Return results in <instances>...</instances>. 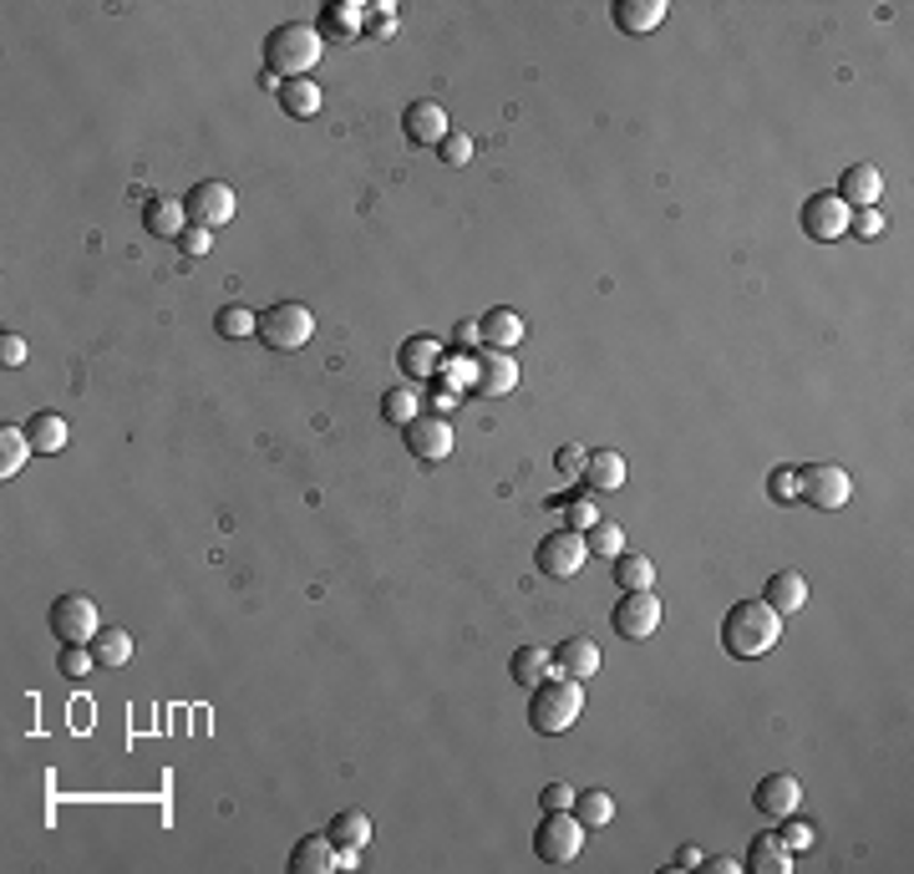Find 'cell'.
<instances>
[{
  "mask_svg": "<svg viewBox=\"0 0 914 874\" xmlns=\"http://www.w3.org/2000/svg\"><path fill=\"white\" fill-rule=\"evenodd\" d=\"M661 621H665V605L656 590H625L615 600V610H609V625L620 631V641H650L661 631Z\"/></svg>",
  "mask_w": 914,
  "mask_h": 874,
  "instance_id": "obj_6",
  "label": "cell"
},
{
  "mask_svg": "<svg viewBox=\"0 0 914 874\" xmlns=\"http://www.w3.org/2000/svg\"><path fill=\"white\" fill-rule=\"evenodd\" d=\"M427 412V397L422 392H417V386H392V392H386L382 397V417L392 427H407V423H417V417H422Z\"/></svg>",
  "mask_w": 914,
  "mask_h": 874,
  "instance_id": "obj_29",
  "label": "cell"
},
{
  "mask_svg": "<svg viewBox=\"0 0 914 874\" xmlns=\"http://www.w3.org/2000/svg\"><path fill=\"white\" fill-rule=\"evenodd\" d=\"M477 331H483V346H488V351H514V346H524L529 326H524V316H518V310H508V305H493L488 316H477Z\"/></svg>",
  "mask_w": 914,
  "mask_h": 874,
  "instance_id": "obj_20",
  "label": "cell"
},
{
  "mask_svg": "<svg viewBox=\"0 0 914 874\" xmlns=\"http://www.w3.org/2000/svg\"><path fill=\"white\" fill-rule=\"evenodd\" d=\"M539 570L549 575V580H574V575L590 565V544H584L580 529H554L539 539Z\"/></svg>",
  "mask_w": 914,
  "mask_h": 874,
  "instance_id": "obj_10",
  "label": "cell"
},
{
  "mask_svg": "<svg viewBox=\"0 0 914 874\" xmlns=\"http://www.w3.org/2000/svg\"><path fill=\"white\" fill-rule=\"evenodd\" d=\"M508 676H514L518 687H539L543 676H554V651H543V646H518L514 656H508Z\"/></svg>",
  "mask_w": 914,
  "mask_h": 874,
  "instance_id": "obj_26",
  "label": "cell"
},
{
  "mask_svg": "<svg viewBox=\"0 0 914 874\" xmlns=\"http://www.w3.org/2000/svg\"><path fill=\"white\" fill-rule=\"evenodd\" d=\"M762 600H768L782 621H788V615H797V610L808 605V580H803L797 570H778L768 580V590H762Z\"/></svg>",
  "mask_w": 914,
  "mask_h": 874,
  "instance_id": "obj_24",
  "label": "cell"
},
{
  "mask_svg": "<svg viewBox=\"0 0 914 874\" xmlns=\"http://www.w3.org/2000/svg\"><path fill=\"white\" fill-rule=\"evenodd\" d=\"M747 874H788L793 870V854H788V844H782L778 834H757L752 844H747Z\"/></svg>",
  "mask_w": 914,
  "mask_h": 874,
  "instance_id": "obj_25",
  "label": "cell"
},
{
  "mask_svg": "<svg viewBox=\"0 0 914 874\" xmlns=\"http://www.w3.org/2000/svg\"><path fill=\"white\" fill-rule=\"evenodd\" d=\"M752 804H757L762 819L778 823V819H788V813H797V804H803V783H797L793 773H768V778L757 783Z\"/></svg>",
  "mask_w": 914,
  "mask_h": 874,
  "instance_id": "obj_14",
  "label": "cell"
},
{
  "mask_svg": "<svg viewBox=\"0 0 914 874\" xmlns=\"http://www.w3.org/2000/svg\"><path fill=\"white\" fill-rule=\"evenodd\" d=\"M438 159L448 163V168H463V163H473V138L467 133H448L438 148Z\"/></svg>",
  "mask_w": 914,
  "mask_h": 874,
  "instance_id": "obj_41",
  "label": "cell"
},
{
  "mask_svg": "<svg viewBox=\"0 0 914 874\" xmlns=\"http://www.w3.org/2000/svg\"><path fill=\"white\" fill-rule=\"evenodd\" d=\"M599 666H605V656H599V646L590 636H570L554 646V671L559 676H574V681H590V676H599Z\"/></svg>",
  "mask_w": 914,
  "mask_h": 874,
  "instance_id": "obj_18",
  "label": "cell"
},
{
  "mask_svg": "<svg viewBox=\"0 0 914 874\" xmlns=\"http://www.w3.org/2000/svg\"><path fill=\"white\" fill-rule=\"evenodd\" d=\"M848 234L854 239H879L884 234V214L879 209H848Z\"/></svg>",
  "mask_w": 914,
  "mask_h": 874,
  "instance_id": "obj_40",
  "label": "cell"
},
{
  "mask_svg": "<svg viewBox=\"0 0 914 874\" xmlns=\"http://www.w3.org/2000/svg\"><path fill=\"white\" fill-rule=\"evenodd\" d=\"M234 188L229 184H219V178H203V184H194L184 194V214H188V225H199V229H224L229 219H234Z\"/></svg>",
  "mask_w": 914,
  "mask_h": 874,
  "instance_id": "obj_11",
  "label": "cell"
},
{
  "mask_svg": "<svg viewBox=\"0 0 914 874\" xmlns=\"http://www.w3.org/2000/svg\"><path fill=\"white\" fill-rule=\"evenodd\" d=\"M448 112H442L438 102H411L407 112H401V138L417 148H442V138H448Z\"/></svg>",
  "mask_w": 914,
  "mask_h": 874,
  "instance_id": "obj_16",
  "label": "cell"
},
{
  "mask_svg": "<svg viewBox=\"0 0 914 874\" xmlns=\"http://www.w3.org/2000/svg\"><path fill=\"white\" fill-rule=\"evenodd\" d=\"M401 433H407V452L411 458H422V463H442V458L452 452V443H458V437H452V423L438 417V412H422V417L407 423Z\"/></svg>",
  "mask_w": 914,
  "mask_h": 874,
  "instance_id": "obj_13",
  "label": "cell"
},
{
  "mask_svg": "<svg viewBox=\"0 0 914 874\" xmlns=\"http://www.w3.org/2000/svg\"><path fill=\"white\" fill-rule=\"evenodd\" d=\"M26 437H31V448L36 452H62L71 443V427H67L62 412H36V417L26 423Z\"/></svg>",
  "mask_w": 914,
  "mask_h": 874,
  "instance_id": "obj_28",
  "label": "cell"
},
{
  "mask_svg": "<svg viewBox=\"0 0 914 874\" xmlns=\"http://www.w3.org/2000/svg\"><path fill=\"white\" fill-rule=\"evenodd\" d=\"M574 819H580L584 829H605V823L615 819V798H609L605 788H584V794H574Z\"/></svg>",
  "mask_w": 914,
  "mask_h": 874,
  "instance_id": "obj_34",
  "label": "cell"
},
{
  "mask_svg": "<svg viewBox=\"0 0 914 874\" xmlns=\"http://www.w3.org/2000/svg\"><path fill=\"white\" fill-rule=\"evenodd\" d=\"M97 631H102V615L92 596H62L52 605V636L62 646H92Z\"/></svg>",
  "mask_w": 914,
  "mask_h": 874,
  "instance_id": "obj_8",
  "label": "cell"
},
{
  "mask_svg": "<svg viewBox=\"0 0 914 874\" xmlns=\"http://www.w3.org/2000/svg\"><path fill=\"white\" fill-rule=\"evenodd\" d=\"M320 36H341V41H351V36H366V6L361 0H331L326 11H320Z\"/></svg>",
  "mask_w": 914,
  "mask_h": 874,
  "instance_id": "obj_23",
  "label": "cell"
},
{
  "mask_svg": "<svg viewBox=\"0 0 914 874\" xmlns=\"http://www.w3.org/2000/svg\"><path fill=\"white\" fill-rule=\"evenodd\" d=\"M584 544H590V555L595 559H615L625 549V529L615 518H595L590 529H584Z\"/></svg>",
  "mask_w": 914,
  "mask_h": 874,
  "instance_id": "obj_36",
  "label": "cell"
},
{
  "mask_svg": "<svg viewBox=\"0 0 914 874\" xmlns=\"http://www.w3.org/2000/svg\"><path fill=\"white\" fill-rule=\"evenodd\" d=\"M432 412H438V417H448L452 407H458V402H463V392H458V386H442V382H432Z\"/></svg>",
  "mask_w": 914,
  "mask_h": 874,
  "instance_id": "obj_47",
  "label": "cell"
},
{
  "mask_svg": "<svg viewBox=\"0 0 914 874\" xmlns=\"http://www.w3.org/2000/svg\"><path fill=\"white\" fill-rule=\"evenodd\" d=\"M778 839L788 844V854H808V849L818 844V834H813V823H808V819H797V813L778 819Z\"/></svg>",
  "mask_w": 914,
  "mask_h": 874,
  "instance_id": "obj_37",
  "label": "cell"
},
{
  "mask_svg": "<svg viewBox=\"0 0 914 874\" xmlns=\"http://www.w3.org/2000/svg\"><path fill=\"white\" fill-rule=\"evenodd\" d=\"M584 712V681L574 676H543L539 687L529 697V728L543 732V738H559V732H570Z\"/></svg>",
  "mask_w": 914,
  "mask_h": 874,
  "instance_id": "obj_3",
  "label": "cell"
},
{
  "mask_svg": "<svg viewBox=\"0 0 914 874\" xmlns=\"http://www.w3.org/2000/svg\"><path fill=\"white\" fill-rule=\"evenodd\" d=\"M279 107L290 112V118H316L320 112V87L310 77H295V81H279Z\"/></svg>",
  "mask_w": 914,
  "mask_h": 874,
  "instance_id": "obj_31",
  "label": "cell"
},
{
  "mask_svg": "<svg viewBox=\"0 0 914 874\" xmlns=\"http://www.w3.org/2000/svg\"><path fill=\"white\" fill-rule=\"evenodd\" d=\"M539 804H543V813H559V808H574V788L570 783H549L539 794Z\"/></svg>",
  "mask_w": 914,
  "mask_h": 874,
  "instance_id": "obj_46",
  "label": "cell"
},
{
  "mask_svg": "<svg viewBox=\"0 0 914 874\" xmlns=\"http://www.w3.org/2000/svg\"><path fill=\"white\" fill-rule=\"evenodd\" d=\"M615 585L620 590H650L656 585V565H650L646 555H615Z\"/></svg>",
  "mask_w": 914,
  "mask_h": 874,
  "instance_id": "obj_35",
  "label": "cell"
},
{
  "mask_svg": "<svg viewBox=\"0 0 914 874\" xmlns=\"http://www.w3.org/2000/svg\"><path fill=\"white\" fill-rule=\"evenodd\" d=\"M768 499L772 504H797V468H772L768 473Z\"/></svg>",
  "mask_w": 914,
  "mask_h": 874,
  "instance_id": "obj_39",
  "label": "cell"
},
{
  "mask_svg": "<svg viewBox=\"0 0 914 874\" xmlns=\"http://www.w3.org/2000/svg\"><path fill=\"white\" fill-rule=\"evenodd\" d=\"M213 326H219V336H229V341H239V336H254V326H260V316H254V310H244V305H224V310H219V320H213Z\"/></svg>",
  "mask_w": 914,
  "mask_h": 874,
  "instance_id": "obj_38",
  "label": "cell"
},
{
  "mask_svg": "<svg viewBox=\"0 0 914 874\" xmlns=\"http://www.w3.org/2000/svg\"><path fill=\"white\" fill-rule=\"evenodd\" d=\"M0 361H5V367H26V341H21V336H0Z\"/></svg>",
  "mask_w": 914,
  "mask_h": 874,
  "instance_id": "obj_48",
  "label": "cell"
},
{
  "mask_svg": "<svg viewBox=\"0 0 914 874\" xmlns=\"http://www.w3.org/2000/svg\"><path fill=\"white\" fill-rule=\"evenodd\" d=\"M31 452H36V448H31L26 427H0V478H15V473H21Z\"/></svg>",
  "mask_w": 914,
  "mask_h": 874,
  "instance_id": "obj_33",
  "label": "cell"
},
{
  "mask_svg": "<svg viewBox=\"0 0 914 874\" xmlns=\"http://www.w3.org/2000/svg\"><path fill=\"white\" fill-rule=\"evenodd\" d=\"M173 244H178V250H184L188 260H199V254H209V250H213V234H209V229H199V225H188L184 234L173 239Z\"/></svg>",
  "mask_w": 914,
  "mask_h": 874,
  "instance_id": "obj_44",
  "label": "cell"
},
{
  "mask_svg": "<svg viewBox=\"0 0 914 874\" xmlns=\"http://www.w3.org/2000/svg\"><path fill=\"white\" fill-rule=\"evenodd\" d=\"M442 361H448L442 357V341H432V336H407L397 351L401 376H411V382H438Z\"/></svg>",
  "mask_w": 914,
  "mask_h": 874,
  "instance_id": "obj_17",
  "label": "cell"
},
{
  "mask_svg": "<svg viewBox=\"0 0 914 874\" xmlns=\"http://www.w3.org/2000/svg\"><path fill=\"white\" fill-rule=\"evenodd\" d=\"M797 499L813 509H844L854 499V478L838 463H808L797 468Z\"/></svg>",
  "mask_w": 914,
  "mask_h": 874,
  "instance_id": "obj_9",
  "label": "cell"
},
{
  "mask_svg": "<svg viewBox=\"0 0 914 874\" xmlns=\"http://www.w3.org/2000/svg\"><path fill=\"white\" fill-rule=\"evenodd\" d=\"M595 518H599V509L590 504V499H574V504H570V529H580V534H584L590 524H595Z\"/></svg>",
  "mask_w": 914,
  "mask_h": 874,
  "instance_id": "obj_49",
  "label": "cell"
},
{
  "mask_svg": "<svg viewBox=\"0 0 914 874\" xmlns=\"http://www.w3.org/2000/svg\"><path fill=\"white\" fill-rule=\"evenodd\" d=\"M518 386V361L508 351H488V346H477L473 357H467V386L463 397H508Z\"/></svg>",
  "mask_w": 914,
  "mask_h": 874,
  "instance_id": "obj_5",
  "label": "cell"
},
{
  "mask_svg": "<svg viewBox=\"0 0 914 874\" xmlns=\"http://www.w3.org/2000/svg\"><path fill=\"white\" fill-rule=\"evenodd\" d=\"M452 341H458V351H477V346H483V331H477V320H458Z\"/></svg>",
  "mask_w": 914,
  "mask_h": 874,
  "instance_id": "obj_50",
  "label": "cell"
},
{
  "mask_svg": "<svg viewBox=\"0 0 914 874\" xmlns=\"http://www.w3.org/2000/svg\"><path fill=\"white\" fill-rule=\"evenodd\" d=\"M834 194L848 204V209H879V194H884V173H879L874 163H848Z\"/></svg>",
  "mask_w": 914,
  "mask_h": 874,
  "instance_id": "obj_15",
  "label": "cell"
},
{
  "mask_svg": "<svg viewBox=\"0 0 914 874\" xmlns=\"http://www.w3.org/2000/svg\"><path fill=\"white\" fill-rule=\"evenodd\" d=\"M143 229L153 239H178L188 229L184 199H168V194H153V199H143Z\"/></svg>",
  "mask_w": 914,
  "mask_h": 874,
  "instance_id": "obj_21",
  "label": "cell"
},
{
  "mask_svg": "<svg viewBox=\"0 0 914 874\" xmlns=\"http://www.w3.org/2000/svg\"><path fill=\"white\" fill-rule=\"evenodd\" d=\"M584 463H590V452H584L580 443H564V448L554 452V468H559V478H580V473H584Z\"/></svg>",
  "mask_w": 914,
  "mask_h": 874,
  "instance_id": "obj_43",
  "label": "cell"
},
{
  "mask_svg": "<svg viewBox=\"0 0 914 874\" xmlns=\"http://www.w3.org/2000/svg\"><path fill=\"white\" fill-rule=\"evenodd\" d=\"M609 15H615V26H620L625 36H650V31H661L671 6H665V0H615Z\"/></svg>",
  "mask_w": 914,
  "mask_h": 874,
  "instance_id": "obj_19",
  "label": "cell"
},
{
  "mask_svg": "<svg viewBox=\"0 0 914 874\" xmlns=\"http://www.w3.org/2000/svg\"><path fill=\"white\" fill-rule=\"evenodd\" d=\"M320 52H326V36L316 26H305V21H285L265 36V72L279 81H295L305 72H316Z\"/></svg>",
  "mask_w": 914,
  "mask_h": 874,
  "instance_id": "obj_2",
  "label": "cell"
},
{
  "mask_svg": "<svg viewBox=\"0 0 914 874\" xmlns=\"http://www.w3.org/2000/svg\"><path fill=\"white\" fill-rule=\"evenodd\" d=\"M326 834L335 839V849H345V854H361V849L372 844V819L361 813V808H345V813H335L331 829Z\"/></svg>",
  "mask_w": 914,
  "mask_h": 874,
  "instance_id": "obj_27",
  "label": "cell"
},
{
  "mask_svg": "<svg viewBox=\"0 0 914 874\" xmlns=\"http://www.w3.org/2000/svg\"><path fill=\"white\" fill-rule=\"evenodd\" d=\"M797 219H803V234L818 239V244H828V239H844L848 234V204L838 199L834 188H828V194H808Z\"/></svg>",
  "mask_w": 914,
  "mask_h": 874,
  "instance_id": "obj_12",
  "label": "cell"
},
{
  "mask_svg": "<svg viewBox=\"0 0 914 874\" xmlns=\"http://www.w3.org/2000/svg\"><path fill=\"white\" fill-rule=\"evenodd\" d=\"M366 36H397V6H366Z\"/></svg>",
  "mask_w": 914,
  "mask_h": 874,
  "instance_id": "obj_42",
  "label": "cell"
},
{
  "mask_svg": "<svg viewBox=\"0 0 914 874\" xmlns=\"http://www.w3.org/2000/svg\"><path fill=\"white\" fill-rule=\"evenodd\" d=\"M584 478H590V489H620V483H625V458H620L615 448L590 452V463H584Z\"/></svg>",
  "mask_w": 914,
  "mask_h": 874,
  "instance_id": "obj_32",
  "label": "cell"
},
{
  "mask_svg": "<svg viewBox=\"0 0 914 874\" xmlns=\"http://www.w3.org/2000/svg\"><path fill=\"white\" fill-rule=\"evenodd\" d=\"M92 662H97L92 646H67V651H62V676H87V671H92Z\"/></svg>",
  "mask_w": 914,
  "mask_h": 874,
  "instance_id": "obj_45",
  "label": "cell"
},
{
  "mask_svg": "<svg viewBox=\"0 0 914 874\" xmlns=\"http://www.w3.org/2000/svg\"><path fill=\"white\" fill-rule=\"evenodd\" d=\"M254 336H260L265 351L290 357V351H300V346L316 336V316H310V305H300V301H279V305H269V310H260Z\"/></svg>",
  "mask_w": 914,
  "mask_h": 874,
  "instance_id": "obj_4",
  "label": "cell"
},
{
  "mask_svg": "<svg viewBox=\"0 0 914 874\" xmlns=\"http://www.w3.org/2000/svg\"><path fill=\"white\" fill-rule=\"evenodd\" d=\"M92 656H97V666L118 671V666L133 662V636H128V631H118V625H102V631H97V641H92Z\"/></svg>",
  "mask_w": 914,
  "mask_h": 874,
  "instance_id": "obj_30",
  "label": "cell"
},
{
  "mask_svg": "<svg viewBox=\"0 0 914 874\" xmlns=\"http://www.w3.org/2000/svg\"><path fill=\"white\" fill-rule=\"evenodd\" d=\"M676 870H702V844H681L676 849Z\"/></svg>",
  "mask_w": 914,
  "mask_h": 874,
  "instance_id": "obj_52",
  "label": "cell"
},
{
  "mask_svg": "<svg viewBox=\"0 0 914 874\" xmlns=\"http://www.w3.org/2000/svg\"><path fill=\"white\" fill-rule=\"evenodd\" d=\"M335 860H341V849L331 834H305L290 854V874H326L335 870Z\"/></svg>",
  "mask_w": 914,
  "mask_h": 874,
  "instance_id": "obj_22",
  "label": "cell"
},
{
  "mask_svg": "<svg viewBox=\"0 0 914 874\" xmlns=\"http://www.w3.org/2000/svg\"><path fill=\"white\" fill-rule=\"evenodd\" d=\"M533 849H539V860H543V864H570V860H580V849H584V823L574 819V808L543 813L539 829H533Z\"/></svg>",
  "mask_w": 914,
  "mask_h": 874,
  "instance_id": "obj_7",
  "label": "cell"
},
{
  "mask_svg": "<svg viewBox=\"0 0 914 874\" xmlns=\"http://www.w3.org/2000/svg\"><path fill=\"white\" fill-rule=\"evenodd\" d=\"M702 870L706 874H737V870H742V860H731V854H712V860H706V854H702Z\"/></svg>",
  "mask_w": 914,
  "mask_h": 874,
  "instance_id": "obj_51",
  "label": "cell"
},
{
  "mask_svg": "<svg viewBox=\"0 0 914 874\" xmlns=\"http://www.w3.org/2000/svg\"><path fill=\"white\" fill-rule=\"evenodd\" d=\"M778 641H782V615L768 600H737V605L722 615V651L737 656V662L768 656Z\"/></svg>",
  "mask_w": 914,
  "mask_h": 874,
  "instance_id": "obj_1",
  "label": "cell"
}]
</instances>
